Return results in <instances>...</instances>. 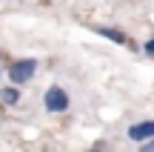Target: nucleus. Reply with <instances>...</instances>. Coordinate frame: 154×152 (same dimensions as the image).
Here are the masks:
<instances>
[{"mask_svg":"<svg viewBox=\"0 0 154 152\" xmlns=\"http://www.w3.org/2000/svg\"><path fill=\"white\" fill-rule=\"evenodd\" d=\"M143 52H146L149 57H154V37H151V40H146V43H143Z\"/></svg>","mask_w":154,"mask_h":152,"instance_id":"obj_6","label":"nucleus"},{"mask_svg":"<svg viewBox=\"0 0 154 152\" xmlns=\"http://www.w3.org/2000/svg\"><path fill=\"white\" fill-rule=\"evenodd\" d=\"M91 152H103V149H100V147H97V149H91Z\"/></svg>","mask_w":154,"mask_h":152,"instance_id":"obj_8","label":"nucleus"},{"mask_svg":"<svg viewBox=\"0 0 154 152\" xmlns=\"http://www.w3.org/2000/svg\"><path fill=\"white\" fill-rule=\"evenodd\" d=\"M0 101H3L6 106H17V103H20V86L17 83L3 86V89H0Z\"/></svg>","mask_w":154,"mask_h":152,"instance_id":"obj_5","label":"nucleus"},{"mask_svg":"<svg viewBox=\"0 0 154 152\" xmlns=\"http://www.w3.org/2000/svg\"><path fill=\"white\" fill-rule=\"evenodd\" d=\"M128 138L137 141V144L154 138V118H151V121H140V124H131V126H128Z\"/></svg>","mask_w":154,"mask_h":152,"instance_id":"obj_3","label":"nucleus"},{"mask_svg":"<svg viewBox=\"0 0 154 152\" xmlns=\"http://www.w3.org/2000/svg\"><path fill=\"white\" fill-rule=\"evenodd\" d=\"M0 75H3V66H0Z\"/></svg>","mask_w":154,"mask_h":152,"instance_id":"obj_9","label":"nucleus"},{"mask_svg":"<svg viewBox=\"0 0 154 152\" xmlns=\"http://www.w3.org/2000/svg\"><path fill=\"white\" fill-rule=\"evenodd\" d=\"M69 103H72V101H69V92L66 89H63V86H49V89H46V95H43V106H46V112H66V109H69Z\"/></svg>","mask_w":154,"mask_h":152,"instance_id":"obj_2","label":"nucleus"},{"mask_svg":"<svg viewBox=\"0 0 154 152\" xmlns=\"http://www.w3.org/2000/svg\"><path fill=\"white\" fill-rule=\"evenodd\" d=\"M140 152H154V138H149V141L140 144Z\"/></svg>","mask_w":154,"mask_h":152,"instance_id":"obj_7","label":"nucleus"},{"mask_svg":"<svg viewBox=\"0 0 154 152\" xmlns=\"http://www.w3.org/2000/svg\"><path fill=\"white\" fill-rule=\"evenodd\" d=\"M34 72H37V60H34V57H20V60H14L9 66V80L20 86V83H26V80H32Z\"/></svg>","mask_w":154,"mask_h":152,"instance_id":"obj_1","label":"nucleus"},{"mask_svg":"<svg viewBox=\"0 0 154 152\" xmlns=\"http://www.w3.org/2000/svg\"><path fill=\"white\" fill-rule=\"evenodd\" d=\"M97 34H103L106 40H111V43H120V46H128V34L120 32V29H111V26H100Z\"/></svg>","mask_w":154,"mask_h":152,"instance_id":"obj_4","label":"nucleus"}]
</instances>
